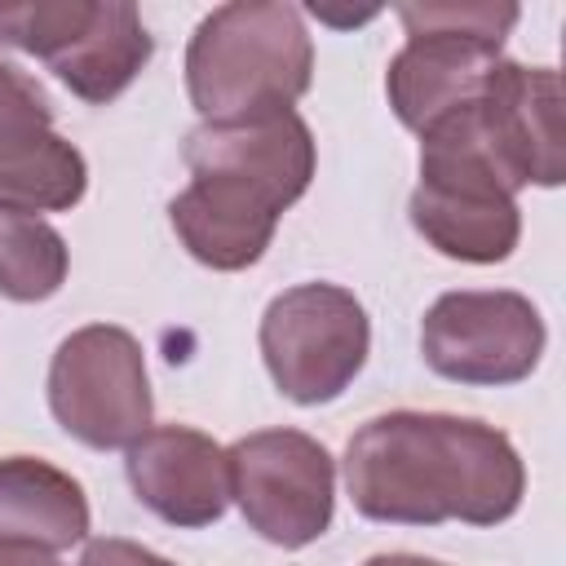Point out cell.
<instances>
[{"mask_svg": "<svg viewBox=\"0 0 566 566\" xmlns=\"http://www.w3.org/2000/svg\"><path fill=\"white\" fill-rule=\"evenodd\" d=\"M354 509L389 526L509 522L526 495V464L495 424L447 411L371 416L345 447Z\"/></svg>", "mask_w": 566, "mask_h": 566, "instance_id": "obj_1", "label": "cell"}, {"mask_svg": "<svg viewBox=\"0 0 566 566\" xmlns=\"http://www.w3.org/2000/svg\"><path fill=\"white\" fill-rule=\"evenodd\" d=\"M190 186L172 195L168 221L208 270H248L265 256L279 217L310 190L318 150L296 111L199 124L186 133Z\"/></svg>", "mask_w": 566, "mask_h": 566, "instance_id": "obj_2", "label": "cell"}, {"mask_svg": "<svg viewBox=\"0 0 566 566\" xmlns=\"http://www.w3.org/2000/svg\"><path fill=\"white\" fill-rule=\"evenodd\" d=\"M517 181L500 159L478 97L420 133V181L411 190L416 234L451 261L495 265L522 239Z\"/></svg>", "mask_w": 566, "mask_h": 566, "instance_id": "obj_3", "label": "cell"}, {"mask_svg": "<svg viewBox=\"0 0 566 566\" xmlns=\"http://www.w3.org/2000/svg\"><path fill=\"white\" fill-rule=\"evenodd\" d=\"M314 80V40L296 4L234 0L212 9L186 49V93L203 124L292 111Z\"/></svg>", "mask_w": 566, "mask_h": 566, "instance_id": "obj_4", "label": "cell"}, {"mask_svg": "<svg viewBox=\"0 0 566 566\" xmlns=\"http://www.w3.org/2000/svg\"><path fill=\"white\" fill-rule=\"evenodd\" d=\"M371 323L363 301L340 283H296L261 314V358L274 389L301 407L340 398L363 371Z\"/></svg>", "mask_w": 566, "mask_h": 566, "instance_id": "obj_5", "label": "cell"}, {"mask_svg": "<svg viewBox=\"0 0 566 566\" xmlns=\"http://www.w3.org/2000/svg\"><path fill=\"white\" fill-rule=\"evenodd\" d=\"M49 411L93 451L133 447L155 416L142 340L115 323L71 332L49 363Z\"/></svg>", "mask_w": 566, "mask_h": 566, "instance_id": "obj_6", "label": "cell"}, {"mask_svg": "<svg viewBox=\"0 0 566 566\" xmlns=\"http://www.w3.org/2000/svg\"><path fill=\"white\" fill-rule=\"evenodd\" d=\"M226 460L230 500L261 539L305 548L332 526L336 464L318 438L301 429H256L226 447Z\"/></svg>", "mask_w": 566, "mask_h": 566, "instance_id": "obj_7", "label": "cell"}, {"mask_svg": "<svg viewBox=\"0 0 566 566\" xmlns=\"http://www.w3.org/2000/svg\"><path fill=\"white\" fill-rule=\"evenodd\" d=\"M544 318L522 292H442L420 323L429 371L455 385H517L539 367Z\"/></svg>", "mask_w": 566, "mask_h": 566, "instance_id": "obj_8", "label": "cell"}, {"mask_svg": "<svg viewBox=\"0 0 566 566\" xmlns=\"http://www.w3.org/2000/svg\"><path fill=\"white\" fill-rule=\"evenodd\" d=\"M88 190L84 155L53 133V106L44 88L0 62V208L13 212H66Z\"/></svg>", "mask_w": 566, "mask_h": 566, "instance_id": "obj_9", "label": "cell"}, {"mask_svg": "<svg viewBox=\"0 0 566 566\" xmlns=\"http://www.w3.org/2000/svg\"><path fill=\"white\" fill-rule=\"evenodd\" d=\"M124 473L133 495L168 526L199 531L212 526L230 504V460L226 447L190 424H150L133 447H124Z\"/></svg>", "mask_w": 566, "mask_h": 566, "instance_id": "obj_10", "label": "cell"}, {"mask_svg": "<svg viewBox=\"0 0 566 566\" xmlns=\"http://www.w3.org/2000/svg\"><path fill=\"white\" fill-rule=\"evenodd\" d=\"M482 115L526 186H562L566 142H562V80L553 66H522L500 57L482 88Z\"/></svg>", "mask_w": 566, "mask_h": 566, "instance_id": "obj_11", "label": "cell"}, {"mask_svg": "<svg viewBox=\"0 0 566 566\" xmlns=\"http://www.w3.org/2000/svg\"><path fill=\"white\" fill-rule=\"evenodd\" d=\"M495 66H500V44L491 40L460 31H411L389 62L385 93L394 115L411 133H424L442 115L482 97Z\"/></svg>", "mask_w": 566, "mask_h": 566, "instance_id": "obj_12", "label": "cell"}, {"mask_svg": "<svg viewBox=\"0 0 566 566\" xmlns=\"http://www.w3.org/2000/svg\"><path fill=\"white\" fill-rule=\"evenodd\" d=\"M155 40L128 0H93V18L84 31L49 62V71L84 102L106 106L115 102L150 62Z\"/></svg>", "mask_w": 566, "mask_h": 566, "instance_id": "obj_13", "label": "cell"}, {"mask_svg": "<svg viewBox=\"0 0 566 566\" xmlns=\"http://www.w3.org/2000/svg\"><path fill=\"white\" fill-rule=\"evenodd\" d=\"M88 535L84 486L49 460L0 455V539L62 553Z\"/></svg>", "mask_w": 566, "mask_h": 566, "instance_id": "obj_14", "label": "cell"}, {"mask_svg": "<svg viewBox=\"0 0 566 566\" xmlns=\"http://www.w3.org/2000/svg\"><path fill=\"white\" fill-rule=\"evenodd\" d=\"M66 239L44 217L0 208V292L9 301H49L66 283Z\"/></svg>", "mask_w": 566, "mask_h": 566, "instance_id": "obj_15", "label": "cell"}, {"mask_svg": "<svg viewBox=\"0 0 566 566\" xmlns=\"http://www.w3.org/2000/svg\"><path fill=\"white\" fill-rule=\"evenodd\" d=\"M398 22L411 31H460L491 44H504V35L517 22V4H398Z\"/></svg>", "mask_w": 566, "mask_h": 566, "instance_id": "obj_16", "label": "cell"}, {"mask_svg": "<svg viewBox=\"0 0 566 566\" xmlns=\"http://www.w3.org/2000/svg\"><path fill=\"white\" fill-rule=\"evenodd\" d=\"M80 566H172L168 557L133 544V539H119V535H102V539H88L84 553H80Z\"/></svg>", "mask_w": 566, "mask_h": 566, "instance_id": "obj_17", "label": "cell"}, {"mask_svg": "<svg viewBox=\"0 0 566 566\" xmlns=\"http://www.w3.org/2000/svg\"><path fill=\"white\" fill-rule=\"evenodd\" d=\"M0 566H62V562H57V553H49L40 544L0 539Z\"/></svg>", "mask_w": 566, "mask_h": 566, "instance_id": "obj_18", "label": "cell"}, {"mask_svg": "<svg viewBox=\"0 0 566 566\" xmlns=\"http://www.w3.org/2000/svg\"><path fill=\"white\" fill-rule=\"evenodd\" d=\"M363 566H442V562H429V557H416V553H376Z\"/></svg>", "mask_w": 566, "mask_h": 566, "instance_id": "obj_19", "label": "cell"}]
</instances>
